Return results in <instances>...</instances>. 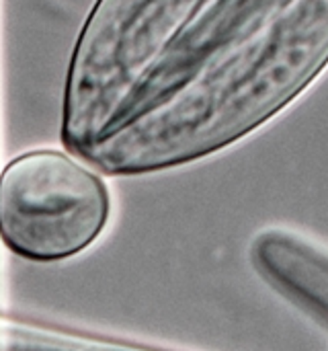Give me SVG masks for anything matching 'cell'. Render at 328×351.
Returning <instances> with one entry per match:
<instances>
[{"label": "cell", "mask_w": 328, "mask_h": 351, "mask_svg": "<svg viewBox=\"0 0 328 351\" xmlns=\"http://www.w3.org/2000/svg\"><path fill=\"white\" fill-rule=\"evenodd\" d=\"M328 70V0H94L70 56L62 144L105 177L232 148Z\"/></svg>", "instance_id": "1"}, {"label": "cell", "mask_w": 328, "mask_h": 351, "mask_svg": "<svg viewBox=\"0 0 328 351\" xmlns=\"http://www.w3.org/2000/svg\"><path fill=\"white\" fill-rule=\"evenodd\" d=\"M105 175L68 148H35L0 169V245L53 263L90 249L111 220Z\"/></svg>", "instance_id": "2"}, {"label": "cell", "mask_w": 328, "mask_h": 351, "mask_svg": "<svg viewBox=\"0 0 328 351\" xmlns=\"http://www.w3.org/2000/svg\"><path fill=\"white\" fill-rule=\"evenodd\" d=\"M247 257L277 298L328 333V243L292 226L269 224L251 237Z\"/></svg>", "instance_id": "3"}, {"label": "cell", "mask_w": 328, "mask_h": 351, "mask_svg": "<svg viewBox=\"0 0 328 351\" xmlns=\"http://www.w3.org/2000/svg\"><path fill=\"white\" fill-rule=\"evenodd\" d=\"M0 351H181L62 323L2 313Z\"/></svg>", "instance_id": "4"}, {"label": "cell", "mask_w": 328, "mask_h": 351, "mask_svg": "<svg viewBox=\"0 0 328 351\" xmlns=\"http://www.w3.org/2000/svg\"><path fill=\"white\" fill-rule=\"evenodd\" d=\"M0 247H2V245H0Z\"/></svg>", "instance_id": "5"}]
</instances>
